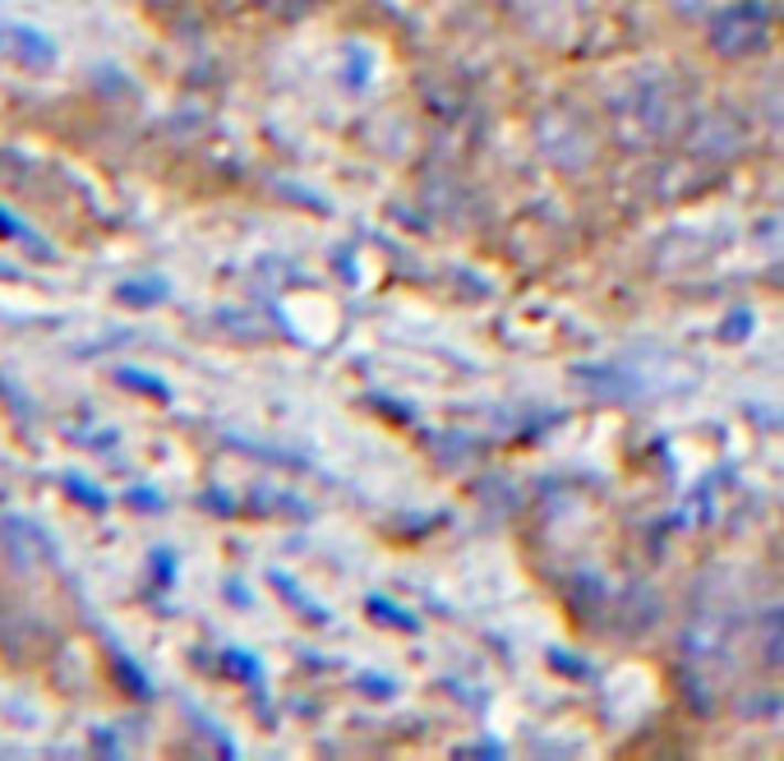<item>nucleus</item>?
<instances>
[{
    "label": "nucleus",
    "instance_id": "f257e3e1",
    "mask_svg": "<svg viewBox=\"0 0 784 761\" xmlns=\"http://www.w3.org/2000/svg\"><path fill=\"white\" fill-rule=\"evenodd\" d=\"M14 56L23 61V65H51V61H56V46H51L38 29H14Z\"/></svg>",
    "mask_w": 784,
    "mask_h": 761
},
{
    "label": "nucleus",
    "instance_id": "f03ea898",
    "mask_svg": "<svg viewBox=\"0 0 784 761\" xmlns=\"http://www.w3.org/2000/svg\"><path fill=\"white\" fill-rule=\"evenodd\" d=\"M0 235H10V241H23V245H29L38 258H51V245L46 241H38V235L29 231V226H19L10 213H6V208H0Z\"/></svg>",
    "mask_w": 784,
    "mask_h": 761
},
{
    "label": "nucleus",
    "instance_id": "7ed1b4c3",
    "mask_svg": "<svg viewBox=\"0 0 784 761\" xmlns=\"http://www.w3.org/2000/svg\"><path fill=\"white\" fill-rule=\"evenodd\" d=\"M65 494L74 498V504H84V508H93V512H102V508H107V498H102V489H93L84 476H74V471H70V476H65Z\"/></svg>",
    "mask_w": 784,
    "mask_h": 761
}]
</instances>
